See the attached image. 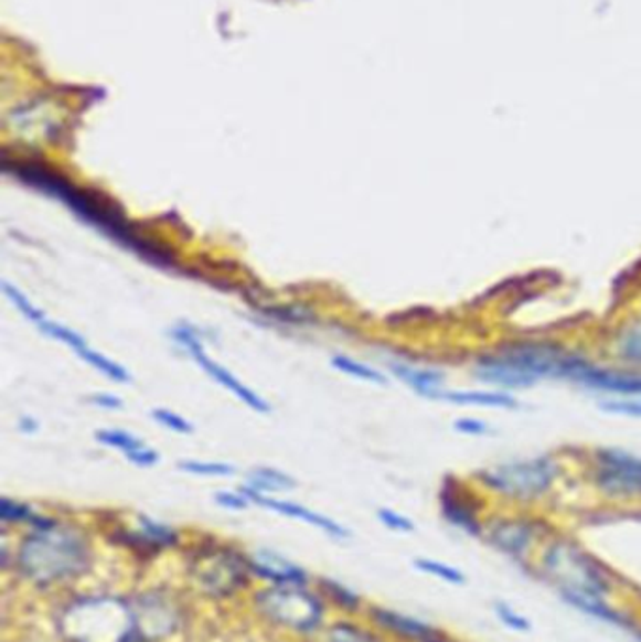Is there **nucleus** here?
I'll use <instances>...</instances> for the list:
<instances>
[{
    "instance_id": "obj_1",
    "label": "nucleus",
    "mask_w": 641,
    "mask_h": 642,
    "mask_svg": "<svg viewBox=\"0 0 641 642\" xmlns=\"http://www.w3.org/2000/svg\"><path fill=\"white\" fill-rule=\"evenodd\" d=\"M18 176L32 189L42 190L44 194L57 197L61 202L71 207L74 213L93 226L98 227L103 234L109 235L111 239L140 254L141 258L149 259L153 264H172V254L165 253L164 248L153 245L151 240L143 239L141 235L133 232L130 222L125 218V214L111 203L103 200L98 194H90L87 190H79L77 186L64 179V176L44 170L40 165H21L18 168Z\"/></svg>"
},
{
    "instance_id": "obj_2",
    "label": "nucleus",
    "mask_w": 641,
    "mask_h": 642,
    "mask_svg": "<svg viewBox=\"0 0 641 642\" xmlns=\"http://www.w3.org/2000/svg\"><path fill=\"white\" fill-rule=\"evenodd\" d=\"M584 360L553 344H514L478 361L474 374L483 384L521 389L542 378L574 379Z\"/></svg>"
},
{
    "instance_id": "obj_3",
    "label": "nucleus",
    "mask_w": 641,
    "mask_h": 642,
    "mask_svg": "<svg viewBox=\"0 0 641 642\" xmlns=\"http://www.w3.org/2000/svg\"><path fill=\"white\" fill-rule=\"evenodd\" d=\"M89 543L82 532L50 524L34 529L20 548L18 566L26 579L39 585H53L72 579L89 566Z\"/></svg>"
},
{
    "instance_id": "obj_4",
    "label": "nucleus",
    "mask_w": 641,
    "mask_h": 642,
    "mask_svg": "<svg viewBox=\"0 0 641 642\" xmlns=\"http://www.w3.org/2000/svg\"><path fill=\"white\" fill-rule=\"evenodd\" d=\"M136 630V614L119 599L89 598L72 603L61 631L68 642H125Z\"/></svg>"
},
{
    "instance_id": "obj_5",
    "label": "nucleus",
    "mask_w": 641,
    "mask_h": 642,
    "mask_svg": "<svg viewBox=\"0 0 641 642\" xmlns=\"http://www.w3.org/2000/svg\"><path fill=\"white\" fill-rule=\"evenodd\" d=\"M555 478H557L555 462L544 457L514 460L480 473L483 485L514 500H534L542 496L552 489Z\"/></svg>"
},
{
    "instance_id": "obj_6",
    "label": "nucleus",
    "mask_w": 641,
    "mask_h": 642,
    "mask_svg": "<svg viewBox=\"0 0 641 642\" xmlns=\"http://www.w3.org/2000/svg\"><path fill=\"white\" fill-rule=\"evenodd\" d=\"M544 569L563 593H587L602 598L608 592V582L598 571L595 561L568 542H555L544 555Z\"/></svg>"
},
{
    "instance_id": "obj_7",
    "label": "nucleus",
    "mask_w": 641,
    "mask_h": 642,
    "mask_svg": "<svg viewBox=\"0 0 641 642\" xmlns=\"http://www.w3.org/2000/svg\"><path fill=\"white\" fill-rule=\"evenodd\" d=\"M258 607L269 620L290 630H317L322 622V604L299 586H277L258 596Z\"/></svg>"
},
{
    "instance_id": "obj_8",
    "label": "nucleus",
    "mask_w": 641,
    "mask_h": 642,
    "mask_svg": "<svg viewBox=\"0 0 641 642\" xmlns=\"http://www.w3.org/2000/svg\"><path fill=\"white\" fill-rule=\"evenodd\" d=\"M595 479L598 489L608 496H641V459L619 451L600 453Z\"/></svg>"
},
{
    "instance_id": "obj_9",
    "label": "nucleus",
    "mask_w": 641,
    "mask_h": 642,
    "mask_svg": "<svg viewBox=\"0 0 641 642\" xmlns=\"http://www.w3.org/2000/svg\"><path fill=\"white\" fill-rule=\"evenodd\" d=\"M173 339L189 350V353L194 357V361L200 363V366L210 374L211 378H215L218 384L223 385V387L232 390L235 397L247 404L248 408L256 409V411H260V414H267V411H269L267 403H264L256 393H253L248 387H245V385H243L239 379L235 378L234 374H229L224 366L218 365V363H215V361L210 360V357L205 355L202 342H200L196 333H194L191 328H181V325H179V328L173 329Z\"/></svg>"
},
{
    "instance_id": "obj_10",
    "label": "nucleus",
    "mask_w": 641,
    "mask_h": 642,
    "mask_svg": "<svg viewBox=\"0 0 641 642\" xmlns=\"http://www.w3.org/2000/svg\"><path fill=\"white\" fill-rule=\"evenodd\" d=\"M247 567L248 564L245 566L237 556L221 553V555L211 556L197 566V580L205 592L216 598H224L245 585Z\"/></svg>"
},
{
    "instance_id": "obj_11",
    "label": "nucleus",
    "mask_w": 641,
    "mask_h": 642,
    "mask_svg": "<svg viewBox=\"0 0 641 642\" xmlns=\"http://www.w3.org/2000/svg\"><path fill=\"white\" fill-rule=\"evenodd\" d=\"M136 614V625L143 635L149 636H164L172 633L178 628L179 617L178 611L173 609L170 601L162 598L143 599L140 609L133 612Z\"/></svg>"
},
{
    "instance_id": "obj_12",
    "label": "nucleus",
    "mask_w": 641,
    "mask_h": 642,
    "mask_svg": "<svg viewBox=\"0 0 641 642\" xmlns=\"http://www.w3.org/2000/svg\"><path fill=\"white\" fill-rule=\"evenodd\" d=\"M245 496L248 500H255L256 504L264 505L267 510L277 511L280 515L293 516L299 521H306V523L312 524L317 528L324 529L325 534L333 535V537H346L349 535V532L341 524H336L335 521H331L328 516L318 515L314 511L301 507V505L292 504V502H280V500H274V497L261 496L260 492L255 491V489H247Z\"/></svg>"
},
{
    "instance_id": "obj_13",
    "label": "nucleus",
    "mask_w": 641,
    "mask_h": 642,
    "mask_svg": "<svg viewBox=\"0 0 641 642\" xmlns=\"http://www.w3.org/2000/svg\"><path fill=\"white\" fill-rule=\"evenodd\" d=\"M579 384L597 387V389L622 393V395H641V376L621 374V372L602 371L597 366L584 363L574 376Z\"/></svg>"
},
{
    "instance_id": "obj_14",
    "label": "nucleus",
    "mask_w": 641,
    "mask_h": 642,
    "mask_svg": "<svg viewBox=\"0 0 641 642\" xmlns=\"http://www.w3.org/2000/svg\"><path fill=\"white\" fill-rule=\"evenodd\" d=\"M534 526L527 521H501L491 528L489 542L510 556H523L534 542Z\"/></svg>"
},
{
    "instance_id": "obj_15",
    "label": "nucleus",
    "mask_w": 641,
    "mask_h": 642,
    "mask_svg": "<svg viewBox=\"0 0 641 642\" xmlns=\"http://www.w3.org/2000/svg\"><path fill=\"white\" fill-rule=\"evenodd\" d=\"M248 569L277 586H301L307 582V574L301 567L293 566L274 553H260L255 560L248 561Z\"/></svg>"
},
{
    "instance_id": "obj_16",
    "label": "nucleus",
    "mask_w": 641,
    "mask_h": 642,
    "mask_svg": "<svg viewBox=\"0 0 641 642\" xmlns=\"http://www.w3.org/2000/svg\"><path fill=\"white\" fill-rule=\"evenodd\" d=\"M373 614H375L376 622L381 623L384 630L392 631L395 635L416 639V641H427V639L435 636V631L429 625L418 622L414 618L403 617L399 612L378 609Z\"/></svg>"
},
{
    "instance_id": "obj_17",
    "label": "nucleus",
    "mask_w": 641,
    "mask_h": 642,
    "mask_svg": "<svg viewBox=\"0 0 641 642\" xmlns=\"http://www.w3.org/2000/svg\"><path fill=\"white\" fill-rule=\"evenodd\" d=\"M442 511L453 526H458L469 534L480 532L478 511L472 507L470 500H464L461 494L458 496L456 492H446V496H442Z\"/></svg>"
},
{
    "instance_id": "obj_18",
    "label": "nucleus",
    "mask_w": 641,
    "mask_h": 642,
    "mask_svg": "<svg viewBox=\"0 0 641 642\" xmlns=\"http://www.w3.org/2000/svg\"><path fill=\"white\" fill-rule=\"evenodd\" d=\"M392 371L395 372L397 378L403 379L405 384L410 385L414 390H418L419 395L424 397L437 398L442 387V374L435 371H426V368H413L407 365H394Z\"/></svg>"
},
{
    "instance_id": "obj_19",
    "label": "nucleus",
    "mask_w": 641,
    "mask_h": 642,
    "mask_svg": "<svg viewBox=\"0 0 641 642\" xmlns=\"http://www.w3.org/2000/svg\"><path fill=\"white\" fill-rule=\"evenodd\" d=\"M437 398L448 403L467 404V406H483V408H515L517 403L509 395L501 393H483V390H440Z\"/></svg>"
},
{
    "instance_id": "obj_20",
    "label": "nucleus",
    "mask_w": 641,
    "mask_h": 642,
    "mask_svg": "<svg viewBox=\"0 0 641 642\" xmlns=\"http://www.w3.org/2000/svg\"><path fill=\"white\" fill-rule=\"evenodd\" d=\"M563 598H565L566 603L574 604L576 609L587 612L590 617L600 618V620H606V622H621V617H619L613 609H610L608 604L603 603V599L598 598V596H587V593H563Z\"/></svg>"
},
{
    "instance_id": "obj_21",
    "label": "nucleus",
    "mask_w": 641,
    "mask_h": 642,
    "mask_svg": "<svg viewBox=\"0 0 641 642\" xmlns=\"http://www.w3.org/2000/svg\"><path fill=\"white\" fill-rule=\"evenodd\" d=\"M250 489L255 491H286V489H293L296 481L290 475L279 472V470H271V468H260L250 473Z\"/></svg>"
},
{
    "instance_id": "obj_22",
    "label": "nucleus",
    "mask_w": 641,
    "mask_h": 642,
    "mask_svg": "<svg viewBox=\"0 0 641 642\" xmlns=\"http://www.w3.org/2000/svg\"><path fill=\"white\" fill-rule=\"evenodd\" d=\"M77 355L82 357L83 361H87L90 366H95L96 371L103 372L108 378L114 379V382H119V384H127L130 376L128 372L122 368L121 365H117L115 361L104 357L103 353L95 352L90 350L89 346L83 347L77 352Z\"/></svg>"
},
{
    "instance_id": "obj_23",
    "label": "nucleus",
    "mask_w": 641,
    "mask_h": 642,
    "mask_svg": "<svg viewBox=\"0 0 641 642\" xmlns=\"http://www.w3.org/2000/svg\"><path fill=\"white\" fill-rule=\"evenodd\" d=\"M333 366L336 371L344 372L349 376H354V378L365 379V382H373V384H386V378L382 376L381 372L371 368V366L362 365L357 361L350 360V357H343V355H336L333 357Z\"/></svg>"
},
{
    "instance_id": "obj_24",
    "label": "nucleus",
    "mask_w": 641,
    "mask_h": 642,
    "mask_svg": "<svg viewBox=\"0 0 641 642\" xmlns=\"http://www.w3.org/2000/svg\"><path fill=\"white\" fill-rule=\"evenodd\" d=\"M141 529H143V539L151 545H160V547H168L178 542V535L170 526L165 524L154 523L151 518L141 516Z\"/></svg>"
},
{
    "instance_id": "obj_25",
    "label": "nucleus",
    "mask_w": 641,
    "mask_h": 642,
    "mask_svg": "<svg viewBox=\"0 0 641 642\" xmlns=\"http://www.w3.org/2000/svg\"><path fill=\"white\" fill-rule=\"evenodd\" d=\"M96 440L104 443V446L121 449L127 454L132 453L136 449L143 448L141 440H138L136 436L128 435L125 430H100V432H96Z\"/></svg>"
},
{
    "instance_id": "obj_26",
    "label": "nucleus",
    "mask_w": 641,
    "mask_h": 642,
    "mask_svg": "<svg viewBox=\"0 0 641 642\" xmlns=\"http://www.w3.org/2000/svg\"><path fill=\"white\" fill-rule=\"evenodd\" d=\"M416 567L424 574L432 575L437 579L446 580L450 585H464V575L456 567L446 566L442 561L435 560H416Z\"/></svg>"
},
{
    "instance_id": "obj_27",
    "label": "nucleus",
    "mask_w": 641,
    "mask_h": 642,
    "mask_svg": "<svg viewBox=\"0 0 641 642\" xmlns=\"http://www.w3.org/2000/svg\"><path fill=\"white\" fill-rule=\"evenodd\" d=\"M2 288H4V293H7L8 299L18 307V310H20L21 314L25 315L26 320H31L32 323H36V325H40L42 321L47 320L44 312L36 309V307H34V304H32V302L29 301V299L18 290V288H13L12 283L2 282Z\"/></svg>"
},
{
    "instance_id": "obj_28",
    "label": "nucleus",
    "mask_w": 641,
    "mask_h": 642,
    "mask_svg": "<svg viewBox=\"0 0 641 642\" xmlns=\"http://www.w3.org/2000/svg\"><path fill=\"white\" fill-rule=\"evenodd\" d=\"M39 328L40 331L47 334V336H53V339H57V341L64 342V344H68V346H71L72 350H74L76 353L79 352V350H83V347L87 346L85 341H83V336L74 333L72 329L58 325V323H55V321H42Z\"/></svg>"
},
{
    "instance_id": "obj_29",
    "label": "nucleus",
    "mask_w": 641,
    "mask_h": 642,
    "mask_svg": "<svg viewBox=\"0 0 641 642\" xmlns=\"http://www.w3.org/2000/svg\"><path fill=\"white\" fill-rule=\"evenodd\" d=\"M619 353L627 361L641 363V321L632 325L629 331H624L619 341Z\"/></svg>"
},
{
    "instance_id": "obj_30",
    "label": "nucleus",
    "mask_w": 641,
    "mask_h": 642,
    "mask_svg": "<svg viewBox=\"0 0 641 642\" xmlns=\"http://www.w3.org/2000/svg\"><path fill=\"white\" fill-rule=\"evenodd\" d=\"M183 472L196 473V475H232L234 467L221 464V462H196V460H186L178 464Z\"/></svg>"
},
{
    "instance_id": "obj_31",
    "label": "nucleus",
    "mask_w": 641,
    "mask_h": 642,
    "mask_svg": "<svg viewBox=\"0 0 641 642\" xmlns=\"http://www.w3.org/2000/svg\"><path fill=\"white\" fill-rule=\"evenodd\" d=\"M0 518L4 523H23V521H31L32 523L34 515H32V511L26 505L2 497V502H0Z\"/></svg>"
},
{
    "instance_id": "obj_32",
    "label": "nucleus",
    "mask_w": 641,
    "mask_h": 642,
    "mask_svg": "<svg viewBox=\"0 0 641 642\" xmlns=\"http://www.w3.org/2000/svg\"><path fill=\"white\" fill-rule=\"evenodd\" d=\"M153 419L160 422L162 427L170 428L173 432H181V435H189L192 432L191 422L183 419V417L173 414L170 409H153Z\"/></svg>"
},
{
    "instance_id": "obj_33",
    "label": "nucleus",
    "mask_w": 641,
    "mask_h": 642,
    "mask_svg": "<svg viewBox=\"0 0 641 642\" xmlns=\"http://www.w3.org/2000/svg\"><path fill=\"white\" fill-rule=\"evenodd\" d=\"M324 588L325 592L330 593L331 599L344 607V609H356L357 604H360V598H357L356 593L350 592L349 588H344L335 580H324Z\"/></svg>"
},
{
    "instance_id": "obj_34",
    "label": "nucleus",
    "mask_w": 641,
    "mask_h": 642,
    "mask_svg": "<svg viewBox=\"0 0 641 642\" xmlns=\"http://www.w3.org/2000/svg\"><path fill=\"white\" fill-rule=\"evenodd\" d=\"M495 612L499 620H501L506 628L514 631H528L531 630V622H528L527 618L521 617L517 612L512 611L509 604H495Z\"/></svg>"
},
{
    "instance_id": "obj_35",
    "label": "nucleus",
    "mask_w": 641,
    "mask_h": 642,
    "mask_svg": "<svg viewBox=\"0 0 641 642\" xmlns=\"http://www.w3.org/2000/svg\"><path fill=\"white\" fill-rule=\"evenodd\" d=\"M331 642H378L373 639V636L363 633V631H357L356 628L352 625H336L330 633Z\"/></svg>"
},
{
    "instance_id": "obj_36",
    "label": "nucleus",
    "mask_w": 641,
    "mask_h": 642,
    "mask_svg": "<svg viewBox=\"0 0 641 642\" xmlns=\"http://www.w3.org/2000/svg\"><path fill=\"white\" fill-rule=\"evenodd\" d=\"M378 518L386 528L395 529V532H413V521H408L407 516L399 515L392 510L378 511Z\"/></svg>"
},
{
    "instance_id": "obj_37",
    "label": "nucleus",
    "mask_w": 641,
    "mask_h": 642,
    "mask_svg": "<svg viewBox=\"0 0 641 642\" xmlns=\"http://www.w3.org/2000/svg\"><path fill=\"white\" fill-rule=\"evenodd\" d=\"M602 409L619 416L641 417V400H608Z\"/></svg>"
},
{
    "instance_id": "obj_38",
    "label": "nucleus",
    "mask_w": 641,
    "mask_h": 642,
    "mask_svg": "<svg viewBox=\"0 0 641 642\" xmlns=\"http://www.w3.org/2000/svg\"><path fill=\"white\" fill-rule=\"evenodd\" d=\"M216 504L223 505L226 510H245L248 505L247 496H239V494H232V492H218L215 496Z\"/></svg>"
},
{
    "instance_id": "obj_39",
    "label": "nucleus",
    "mask_w": 641,
    "mask_h": 642,
    "mask_svg": "<svg viewBox=\"0 0 641 642\" xmlns=\"http://www.w3.org/2000/svg\"><path fill=\"white\" fill-rule=\"evenodd\" d=\"M128 460L133 462L136 467H153L159 462V453L157 451H151V449L140 448L128 453Z\"/></svg>"
},
{
    "instance_id": "obj_40",
    "label": "nucleus",
    "mask_w": 641,
    "mask_h": 642,
    "mask_svg": "<svg viewBox=\"0 0 641 642\" xmlns=\"http://www.w3.org/2000/svg\"><path fill=\"white\" fill-rule=\"evenodd\" d=\"M456 427L464 435H483L488 427H485V422L478 421V419H461V421L456 422Z\"/></svg>"
},
{
    "instance_id": "obj_41",
    "label": "nucleus",
    "mask_w": 641,
    "mask_h": 642,
    "mask_svg": "<svg viewBox=\"0 0 641 642\" xmlns=\"http://www.w3.org/2000/svg\"><path fill=\"white\" fill-rule=\"evenodd\" d=\"M93 403H95L98 408H122L121 400H119V398H115L114 395H95V397H93Z\"/></svg>"
},
{
    "instance_id": "obj_42",
    "label": "nucleus",
    "mask_w": 641,
    "mask_h": 642,
    "mask_svg": "<svg viewBox=\"0 0 641 642\" xmlns=\"http://www.w3.org/2000/svg\"><path fill=\"white\" fill-rule=\"evenodd\" d=\"M125 642H151L149 641V636L143 635L140 630H138V625H136V630L130 633V635L125 639Z\"/></svg>"
},
{
    "instance_id": "obj_43",
    "label": "nucleus",
    "mask_w": 641,
    "mask_h": 642,
    "mask_svg": "<svg viewBox=\"0 0 641 642\" xmlns=\"http://www.w3.org/2000/svg\"><path fill=\"white\" fill-rule=\"evenodd\" d=\"M36 428H39V425H36V421H32V419H23L21 421V430L23 432H36Z\"/></svg>"
},
{
    "instance_id": "obj_44",
    "label": "nucleus",
    "mask_w": 641,
    "mask_h": 642,
    "mask_svg": "<svg viewBox=\"0 0 641 642\" xmlns=\"http://www.w3.org/2000/svg\"><path fill=\"white\" fill-rule=\"evenodd\" d=\"M424 642H446V641H438V639H435V636H431V639H427V641Z\"/></svg>"
}]
</instances>
